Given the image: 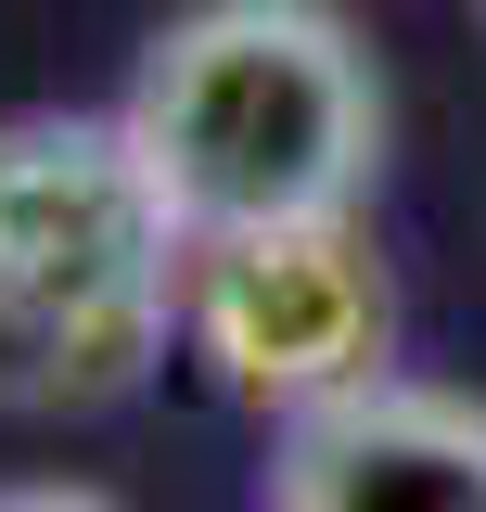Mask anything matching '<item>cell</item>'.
Wrapping results in <instances>:
<instances>
[{"instance_id": "1", "label": "cell", "mask_w": 486, "mask_h": 512, "mask_svg": "<svg viewBox=\"0 0 486 512\" xmlns=\"http://www.w3.org/2000/svg\"><path fill=\"white\" fill-rule=\"evenodd\" d=\"M116 128L192 244L307 231L384 180V64L333 0H192L141 39Z\"/></svg>"}, {"instance_id": "2", "label": "cell", "mask_w": 486, "mask_h": 512, "mask_svg": "<svg viewBox=\"0 0 486 512\" xmlns=\"http://www.w3.org/2000/svg\"><path fill=\"white\" fill-rule=\"evenodd\" d=\"M192 231L128 154L116 103L0 116V410H116L180 346Z\"/></svg>"}, {"instance_id": "3", "label": "cell", "mask_w": 486, "mask_h": 512, "mask_svg": "<svg viewBox=\"0 0 486 512\" xmlns=\"http://www.w3.org/2000/svg\"><path fill=\"white\" fill-rule=\"evenodd\" d=\"M180 346L218 372V397L269 410V423H307V410H333V397L384 384L397 282H384V256H371L359 218L231 231V244H192Z\"/></svg>"}, {"instance_id": "4", "label": "cell", "mask_w": 486, "mask_h": 512, "mask_svg": "<svg viewBox=\"0 0 486 512\" xmlns=\"http://www.w3.org/2000/svg\"><path fill=\"white\" fill-rule=\"evenodd\" d=\"M269 512H486V397L384 372L282 423Z\"/></svg>"}, {"instance_id": "5", "label": "cell", "mask_w": 486, "mask_h": 512, "mask_svg": "<svg viewBox=\"0 0 486 512\" xmlns=\"http://www.w3.org/2000/svg\"><path fill=\"white\" fill-rule=\"evenodd\" d=\"M0 512H128V500H116V487H77V474H13Z\"/></svg>"}]
</instances>
